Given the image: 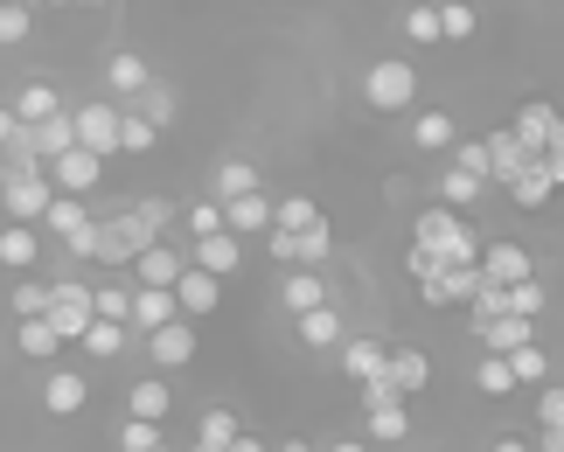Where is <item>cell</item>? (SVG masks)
<instances>
[{
    "instance_id": "obj_1",
    "label": "cell",
    "mask_w": 564,
    "mask_h": 452,
    "mask_svg": "<svg viewBox=\"0 0 564 452\" xmlns=\"http://www.w3.org/2000/svg\"><path fill=\"white\" fill-rule=\"evenodd\" d=\"M362 98H370L383 119L411 112V104H419V70H411L404 56H383V63H370V77H362Z\"/></svg>"
},
{
    "instance_id": "obj_2",
    "label": "cell",
    "mask_w": 564,
    "mask_h": 452,
    "mask_svg": "<svg viewBox=\"0 0 564 452\" xmlns=\"http://www.w3.org/2000/svg\"><path fill=\"white\" fill-rule=\"evenodd\" d=\"M502 188L516 196V209H551V196L564 188V154H530Z\"/></svg>"
},
{
    "instance_id": "obj_3",
    "label": "cell",
    "mask_w": 564,
    "mask_h": 452,
    "mask_svg": "<svg viewBox=\"0 0 564 452\" xmlns=\"http://www.w3.org/2000/svg\"><path fill=\"white\" fill-rule=\"evenodd\" d=\"M50 175H42V167H8V175H0V209H8L14 223H42V209H50Z\"/></svg>"
},
{
    "instance_id": "obj_4",
    "label": "cell",
    "mask_w": 564,
    "mask_h": 452,
    "mask_svg": "<svg viewBox=\"0 0 564 452\" xmlns=\"http://www.w3.org/2000/svg\"><path fill=\"white\" fill-rule=\"evenodd\" d=\"M70 133L84 154L112 161L119 154V98H98V104H70Z\"/></svg>"
},
{
    "instance_id": "obj_5",
    "label": "cell",
    "mask_w": 564,
    "mask_h": 452,
    "mask_svg": "<svg viewBox=\"0 0 564 452\" xmlns=\"http://www.w3.org/2000/svg\"><path fill=\"white\" fill-rule=\"evenodd\" d=\"M42 175H50L56 196H91V188L105 181V161H98V154H84V146H63V154L42 161Z\"/></svg>"
},
{
    "instance_id": "obj_6",
    "label": "cell",
    "mask_w": 564,
    "mask_h": 452,
    "mask_svg": "<svg viewBox=\"0 0 564 452\" xmlns=\"http://www.w3.org/2000/svg\"><path fill=\"white\" fill-rule=\"evenodd\" d=\"M42 320H50V328H56V341H77L84 328H91V286H77V278H56V286H50V313H42Z\"/></svg>"
},
{
    "instance_id": "obj_7",
    "label": "cell",
    "mask_w": 564,
    "mask_h": 452,
    "mask_svg": "<svg viewBox=\"0 0 564 452\" xmlns=\"http://www.w3.org/2000/svg\"><path fill=\"white\" fill-rule=\"evenodd\" d=\"M516 140L530 146V154H564V119H557V104H523V112H516V125H509Z\"/></svg>"
},
{
    "instance_id": "obj_8",
    "label": "cell",
    "mask_w": 564,
    "mask_h": 452,
    "mask_svg": "<svg viewBox=\"0 0 564 452\" xmlns=\"http://www.w3.org/2000/svg\"><path fill=\"white\" fill-rule=\"evenodd\" d=\"M147 355H154V370H188L195 362V320H161V328H147Z\"/></svg>"
},
{
    "instance_id": "obj_9",
    "label": "cell",
    "mask_w": 564,
    "mask_h": 452,
    "mask_svg": "<svg viewBox=\"0 0 564 452\" xmlns=\"http://www.w3.org/2000/svg\"><path fill=\"white\" fill-rule=\"evenodd\" d=\"M167 293H175V313L182 320H203V313H216V299H224V278L203 272V265H182V278Z\"/></svg>"
},
{
    "instance_id": "obj_10",
    "label": "cell",
    "mask_w": 564,
    "mask_h": 452,
    "mask_svg": "<svg viewBox=\"0 0 564 452\" xmlns=\"http://www.w3.org/2000/svg\"><path fill=\"white\" fill-rule=\"evenodd\" d=\"M140 244H154V230H147L133 209L98 223V257H105V265H133V251H140Z\"/></svg>"
},
{
    "instance_id": "obj_11",
    "label": "cell",
    "mask_w": 564,
    "mask_h": 452,
    "mask_svg": "<svg viewBox=\"0 0 564 452\" xmlns=\"http://www.w3.org/2000/svg\"><path fill=\"white\" fill-rule=\"evenodd\" d=\"M182 265H188V251H175V244H161V236H154V244L133 251V265H126V272H133V286H175Z\"/></svg>"
},
{
    "instance_id": "obj_12",
    "label": "cell",
    "mask_w": 564,
    "mask_h": 452,
    "mask_svg": "<svg viewBox=\"0 0 564 452\" xmlns=\"http://www.w3.org/2000/svg\"><path fill=\"white\" fill-rule=\"evenodd\" d=\"M216 209H224V230H230V236H265V230H272V196H265V188L230 196V202H216Z\"/></svg>"
},
{
    "instance_id": "obj_13",
    "label": "cell",
    "mask_w": 564,
    "mask_h": 452,
    "mask_svg": "<svg viewBox=\"0 0 564 452\" xmlns=\"http://www.w3.org/2000/svg\"><path fill=\"white\" fill-rule=\"evenodd\" d=\"M293 334H300V349H314V355H328V349H341V313H335V299L328 307H307V313H293Z\"/></svg>"
},
{
    "instance_id": "obj_14",
    "label": "cell",
    "mask_w": 564,
    "mask_h": 452,
    "mask_svg": "<svg viewBox=\"0 0 564 452\" xmlns=\"http://www.w3.org/2000/svg\"><path fill=\"white\" fill-rule=\"evenodd\" d=\"M474 334H481L488 355H509V349H523V341H536V320H523V313H488V320H474Z\"/></svg>"
},
{
    "instance_id": "obj_15",
    "label": "cell",
    "mask_w": 564,
    "mask_h": 452,
    "mask_svg": "<svg viewBox=\"0 0 564 452\" xmlns=\"http://www.w3.org/2000/svg\"><path fill=\"white\" fill-rule=\"evenodd\" d=\"M188 265H203V272H237L245 265V236H230V230H209V236H195V251H188Z\"/></svg>"
},
{
    "instance_id": "obj_16",
    "label": "cell",
    "mask_w": 564,
    "mask_h": 452,
    "mask_svg": "<svg viewBox=\"0 0 564 452\" xmlns=\"http://www.w3.org/2000/svg\"><path fill=\"white\" fill-rule=\"evenodd\" d=\"M42 265V230L35 223H8L0 230V272H35Z\"/></svg>"
},
{
    "instance_id": "obj_17",
    "label": "cell",
    "mask_w": 564,
    "mask_h": 452,
    "mask_svg": "<svg viewBox=\"0 0 564 452\" xmlns=\"http://www.w3.org/2000/svg\"><path fill=\"white\" fill-rule=\"evenodd\" d=\"M530 272H536V257L523 244H481V278H495V286H516Z\"/></svg>"
},
{
    "instance_id": "obj_18",
    "label": "cell",
    "mask_w": 564,
    "mask_h": 452,
    "mask_svg": "<svg viewBox=\"0 0 564 452\" xmlns=\"http://www.w3.org/2000/svg\"><path fill=\"white\" fill-rule=\"evenodd\" d=\"M140 84H154V70H147V56H140V49L105 56V98H133Z\"/></svg>"
},
{
    "instance_id": "obj_19",
    "label": "cell",
    "mask_w": 564,
    "mask_h": 452,
    "mask_svg": "<svg viewBox=\"0 0 564 452\" xmlns=\"http://www.w3.org/2000/svg\"><path fill=\"white\" fill-rule=\"evenodd\" d=\"M84 397H91V383H84L77 370H50V383H42V404H50V418H77Z\"/></svg>"
},
{
    "instance_id": "obj_20",
    "label": "cell",
    "mask_w": 564,
    "mask_h": 452,
    "mask_svg": "<svg viewBox=\"0 0 564 452\" xmlns=\"http://www.w3.org/2000/svg\"><path fill=\"white\" fill-rule=\"evenodd\" d=\"M383 376L398 383V397H419L425 383H432V362H425V349H390L383 355Z\"/></svg>"
},
{
    "instance_id": "obj_21",
    "label": "cell",
    "mask_w": 564,
    "mask_h": 452,
    "mask_svg": "<svg viewBox=\"0 0 564 452\" xmlns=\"http://www.w3.org/2000/svg\"><path fill=\"white\" fill-rule=\"evenodd\" d=\"M161 320H175V293L167 286H133V307H126V328H161Z\"/></svg>"
},
{
    "instance_id": "obj_22",
    "label": "cell",
    "mask_w": 564,
    "mask_h": 452,
    "mask_svg": "<svg viewBox=\"0 0 564 452\" xmlns=\"http://www.w3.org/2000/svg\"><path fill=\"white\" fill-rule=\"evenodd\" d=\"M251 188H265V181H258V167H251V161H216V167H209V202L251 196Z\"/></svg>"
},
{
    "instance_id": "obj_23",
    "label": "cell",
    "mask_w": 564,
    "mask_h": 452,
    "mask_svg": "<svg viewBox=\"0 0 564 452\" xmlns=\"http://www.w3.org/2000/svg\"><path fill=\"white\" fill-rule=\"evenodd\" d=\"M335 355H341V376H349V383H370V376L383 370V355H390V349H383V341H362V334H356V341L341 334V349H335Z\"/></svg>"
},
{
    "instance_id": "obj_24",
    "label": "cell",
    "mask_w": 564,
    "mask_h": 452,
    "mask_svg": "<svg viewBox=\"0 0 564 452\" xmlns=\"http://www.w3.org/2000/svg\"><path fill=\"white\" fill-rule=\"evenodd\" d=\"M481 154H488V188H502V181L516 175V167L530 161V146L516 140V133H495V140H481Z\"/></svg>"
},
{
    "instance_id": "obj_25",
    "label": "cell",
    "mask_w": 564,
    "mask_h": 452,
    "mask_svg": "<svg viewBox=\"0 0 564 452\" xmlns=\"http://www.w3.org/2000/svg\"><path fill=\"white\" fill-rule=\"evenodd\" d=\"M481 196H488V181H481V175H467V167L440 161V202H446V209H474Z\"/></svg>"
},
{
    "instance_id": "obj_26",
    "label": "cell",
    "mask_w": 564,
    "mask_h": 452,
    "mask_svg": "<svg viewBox=\"0 0 564 452\" xmlns=\"http://www.w3.org/2000/svg\"><path fill=\"white\" fill-rule=\"evenodd\" d=\"M29 146H35L42 161L63 154V146H77V133H70V104H56L50 119H35V125H29Z\"/></svg>"
},
{
    "instance_id": "obj_27",
    "label": "cell",
    "mask_w": 564,
    "mask_h": 452,
    "mask_svg": "<svg viewBox=\"0 0 564 452\" xmlns=\"http://www.w3.org/2000/svg\"><path fill=\"white\" fill-rule=\"evenodd\" d=\"M119 104H133V112L154 125V133H167V125H175V91H167V84H140V91L119 98Z\"/></svg>"
},
{
    "instance_id": "obj_28",
    "label": "cell",
    "mask_w": 564,
    "mask_h": 452,
    "mask_svg": "<svg viewBox=\"0 0 564 452\" xmlns=\"http://www.w3.org/2000/svg\"><path fill=\"white\" fill-rule=\"evenodd\" d=\"M453 140H460L453 112H419V119H411V146H419V154H446Z\"/></svg>"
},
{
    "instance_id": "obj_29",
    "label": "cell",
    "mask_w": 564,
    "mask_h": 452,
    "mask_svg": "<svg viewBox=\"0 0 564 452\" xmlns=\"http://www.w3.org/2000/svg\"><path fill=\"white\" fill-rule=\"evenodd\" d=\"M307 307H328V278H321L314 265H293V278H286V313H307Z\"/></svg>"
},
{
    "instance_id": "obj_30",
    "label": "cell",
    "mask_w": 564,
    "mask_h": 452,
    "mask_svg": "<svg viewBox=\"0 0 564 452\" xmlns=\"http://www.w3.org/2000/svg\"><path fill=\"white\" fill-rule=\"evenodd\" d=\"M14 349L29 355V362H50V355L63 349V341H56V328H50L42 313H29V320H14Z\"/></svg>"
},
{
    "instance_id": "obj_31",
    "label": "cell",
    "mask_w": 564,
    "mask_h": 452,
    "mask_svg": "<svg viewBox=\"0 0 564 452\" xmlns=\"http://www.w3.org/2000/svg\"><path fill=\"white\" fill-rule=\"evenodd\" d=\"M42 223H50V236L63 244L70 230H84V223H91V209H84V196H50V209H42Z\"/></svg>"
},
{
    "instance_id": "obj_32",
    "label": "cell",
    "mask_w": 564,
    "mask_h": 452,
    "mask_svg": "<svg viewBox=\"0 0 564 452\" xmlns=\"http://www.w3.org/2000/svg\"><path fill=\"white\" fill-rule=\"evenodd\" d=\"M370 439H383V445L411 439V411H404V397H390V404H370Z\"/></svg>"
},
{
    "instance_id": "obj_33",
    "label": "cell",
    "mask_w": 564,
    "mask_h": 452,
    "mask_svg": "<svg viewBox=\"0 0 564 452\" xmlns=\"http://www.w3.org/2000/svg\"><path fill=\"white\" fill-rule=\"evenodd\" d=\"M77 341H84V349H91V355L105 362V355H119L126 341H133V328H126V320H91V328H84Z\"/></svg>"
},
{
    "instance_id": "obj_34",
    "label": "cell",
    "mask_w": 564,
    "mask_h": 452,
    "mask_svg": "<svg viewBox=\"0 0 564 452\" xmlns=\"http://www.w3.org/2000/svg\"><path fill=\"white\" fill-rule=\"evenodd\" d=\"M167 411H175V390L154 376V383H133V418H154V425H167Z\"/></svg>"
},
{
    "instance_id": "obj_35",
    "label": "cell",
    "mask_w": 564,
    "mask_h": 452,
    "mask_svg": "<svg viewBox=\"0 0 564 452\" xmlns=\"http://www.w3.org/2000/svg\"><path fill=\"white\" fill-rule=\"evenodd\" d=\"M154 125H147L140 112H133V104H119V154H154Z\"/></svg>"
},
{
    "instance_id": "obj_36",
    "label": "cell",
    "mask_w": 564,
    "mask_h": 452,
    "mask_svg": "<svg viewBox=\"0 0 564 452\" xmlns=\"http://www.w3.org/2000/svg\"><path fill=\"white\" fill-rule=\"evenodd\" d=\"M29 35H35V8H21V0H0V49H21Z\"/></svg>"
},
{
    "instance_id": "obj_37",
    "label": "cell",
    "mask_w": 564,
    "mask_h": 452,
    "mask_svg": "<svg viewBox=\"0 0 564 452\" xmlns=\"http://www.w3.org/2000/svg\"><path fill=\"white\" fill-rule=\"evenodd\" d=\"M56 104H63V98L50 91V84H21V98L8 104V112H14L21 125H35V119H50V112H56Z\"/></svg>"
},
{
    "instance_id": "obj_38",
    "label": "cell",
    "mask_w": 564,
    "mask_h": 452,
    "mask_svg": "<svg viewBox=\"0 0 564 452\" xmlns=\"http://www.w3.org/2000/svg\"><path fill=\"white\" fill-rule=\"evenodd\" d=\"M126 307H133V286H126V278H105V286H91V313H98V320H126Z\"/></svg>"
},
{
    "instance_id": "obj_39",
    "label": "cell",
    "mask_w": 564,
    "mask_h": 452,
    "mask_svg": "<svg viewBox=\"0 0 564 452\" xmlns=\"http://www.w3.org/2000/svg\"><path fill=\"white\" fill-rule=\"evenodd\" d=\"M502 362H509V376H516V383H544V376H551V355L536 349V341H523V349H509Z\"/></svg>"
},
{
    "instance_id": "obj_40",
    "label": "cell",
    "mask_w": 564,
    "mask_h": 452,
    "mask_svg": "<svg viewBox=\"0 0 564 452\" xmlns=\"http://www.w3.org/2000/svg\"><path fill=\"white\" fill-rule=\"evenodd\" d=\"M321 223V202L314 196H286V202H272V230H307Z\"/></svg>"
},
{
    "instance_id": "obj_41",
    "label": "cell",
    "mask_w": 564,
    "mask_h": 452,
    "mask_svg": "<svg viewBox=\"0 0 564 452\" xmlns=\"http://www.w3.org/2000/svg\"><path fill=\"white\" fill-rule=\"evenodd\" d=\"M300 236V265H328V251H335V230H328V217L321 223H307V230H293Z\"/></svg>"
},
{
    "instance_id": "obj_42",
    "label": "cell",
    "mask_w": 564,
    "mask_h": 452,
    "mask_svg": "<svg viewBox=\"0 0 564 452\" xmlns=\"http://www.w3.org/2000/svg\"><path fill=\"white\" fill-rule=\"evenodd\" d=\"M474 390H481V397H509V390H516L509 362H502V355H481V370H474Z\"/></svg>"
},
{
    "instance_id": "obj_43",
    "label": "cell",
    "mask_w": 564,
    "mask_h": 452,
    "mask_svg": "<svg viewBox=\"0 0 564 452\" xmlns=\"http://www.w3.org/2000/svg\"><path fill=\"white\" fill-rule=\"evenodd\" d=\"M474 35V8L467 0H440V42H467Z\"/></svg>"
},
{
    "instance_id": "obj_44",
    "label": "cell",
    "mask_w": 564,
    "mask_h": 452,
    "mask_svg": "<svg viewBox=\"0 0 564 452\" xmlns=\"http://www.w3.org/2000/svg\"><path fill=\"white\" fill-rule=\"evenodd\" d=\"M404 35L419 42V49H432V42H440V8H432V0H425V8H411L404 14Z\"/></svg>"
},
{
    "instance_id": "obj_45",
    "label": "cell",
    "mask_w": 564,
    "mask_h": 452,
    "mask_svg": "<svg viewBox=\"0 0 564 452\" xmlns=\"http://www.w3.org/2000/svg\"><path fill=\"white\" fill-rule=\"evenodd\" d=\"M29 313H50V286L42 278H21L14 286V320H29Z\"/></svg>"
},
{
    "instance_id": "obj_46",
    "label": "cell",
    "mask_w": 564,
    "mask_h": 452,
    "mask_svg": "<svg viewBox=\"0 0 564 452\" xmlns=\"http://www.w3.org/2000/svg\"><path fill=\"white\" fill-rule=\"evenodd\" d=\"M133 217H140L147 230H154V236H161L167 223H175V217H182V209H175V202H167V196H147V202H133Z\"/></svg>"
},
{
    "instance_id": "obj_47",
    "label": "cell",
    "mask_w": 564,
    "mask_h": 452,
    "mask_svg": "<svg viewBox=\"0 0 564 452\" xmlns=\"http://www.w3.org/2000/svg\"><path fill=\"white\" fill-rule=\"evenodd\" d=\"M147 445H161V425H154V418H126L119 452H147Z\"/></svg>"
},
{
    "instance_id": "obj_48",
    "label": "cell",
    "mask_w": 564,
    "mask_h": 452,
    "mask_svg": "<svg viewBox=\"0 0 564 452\" xmlns=\"http://www.w3.org/2000/svg\"><path fill=\"white\" fill-rule=\"evenodd\" d=\"M536 425H544V432H564V383H544V397H536Z\"/></svg>"
},
{
    "instance_id": "obj_49",
    "label": "cell",
    "mask_w": 564,
    "mask_h": 452,
    "mask_svg": "<svg viewBox=\"0 0 564 452\" xmlns=\"http://www.w3.org/2000/svg\"><path fill=\"white\" fill-rule=\"evenodd\" d=\"M446 161H453V167H467V175H481V181H488V154H481V140H453V146H446Z\"/></svg>"
},
{
    "instance_id": "obj_50",
    "label": "cell",
    "mask_w": 564,
    "mask_h": 452,
    "mask_svg": "<svg viewBox=\"0 0 564 452\" xmlns=\"http://www.w3.org/2000/svg\"><path fill=\"white\" fill-rule=\"evenodd\" d=\"M175 223H188L195 236H209V230H224V209H216V202L203 196V202H195V209H182V217H175Z\"/></svg>"
},
{
    "instance_id": "obj_51",
    "label": "cell",
    "mask_w": 564,
    "mask_h": 452,
    "mask_svg": "<svg viewBox=\"0 0 564 452\" xmlns=\"http://www.w3.org/2000/svg\"><path fill=\"white\" fill-rule=\"evenodd\" d=\"M63 251H70V257H98V217L84 223V230H70V236H63Z\"/></svg>"
},
{
    "instance_id": "obj_52",
    "label": "cell",
    "mask_w": 564,
    "mask_h": 452,
    "mask_svg": "<svg viewBox=\"0 0 564 452\" xmlns=\"http://www.w3.org/2000/svg\"><path fill=\"white\" fill-rule=\"evenodd\" d=\"M265 244H272L279 265H300V236H293V230H265Z\"/></svg>"
},
{
    "instance_id": "obj_53",
    "label": "cell",
    "mask_w": 564,
    "mask_h": 452,
    "mask_svg": "<svg viewBox=\"0 0 564 452\" xmlns=\"http://www.w3.org/2000/svg\"><path fill=\"white\" fill-rule=\"evenodd\" d=\"M390 397H398V383H390L383 370H377L370 383H362V411H370V404H390Z\"/></svg>"
},
{
    "instance_id": "obj_54",
    "label": "cell",
    "mask_w": 564,
    "mask_h": 452,
    "mask_svg": "<svg viewBox=\"0 0 564 452\" xmlns=\"http://www.w3.org/2000/svg\"><path fill=\"white\" fill-rule=\"evenodd\" d=\"M224 452H272V445H265V439H245V432H237V439H230Z\"/></svg>"
},
{
    "instance_id": "obj_55",
    "label": "cell",
    "mask_w": 564,
    "mask_h": 452,
    "mask_svg": "<svg viewBox=\"0 0 564 452\" xmlns=\"http://www.w3.org/2000/svg\"><path fill=\"white\" fill-rule=\"evenodd\" d=\"M14 133H21V119H14V112H8V104H0V146H8V140H14Z\"/></svg>"
},
{
    "instance_id": "obj_56",
    "label": "cell",
    "mask_w": 564,
    "mask_h": 452,
    "mask_svg": "<svg viewBox=\"0 0 564 452\" xmlns=\"http://www.w3.org/2000/svg\"><path fill=\"white\" fill-rule=\"evenodd\" d=\"M328 452H370V439H328Z\"/></svg>"
},
{
    "instance_id": "obj_57",
    "label": "cell",
    "mask_w": 564,
    "mask_h": 452,
    "mask_svg": "<svg viewBox=\"0 0 564 452\" xmlns=\"http://www.w3.org/2000/svg\"><path fill=\"white\" fill-rule=\"evenodd\" d=\"M530 452H564V432H544V439H536Z\"/></svg>"
},
{
    "instance_id": "obj_58",
    "label": "cell",
    "mask_w": 564,
    "mask_h": 452,
    "mask_svg": "<svg viewBox=\"0 0 564 452\" xmlns=\"http://www.w3.org/2000/svg\"><path fill=\"white\" fill-rule=\"evenodd\" d=\"M488 452H530V445H523V439H495Z\"/></svg>"
},
{
    "instance_id": "obj_59",
    "label": "cell",
    "mask_w": 564,
    "mask_h": 452,
    "mask_svg": "<svg viewBox=\"0 0 564 452\" xmlns=\"http://www.w3.org/2000/svg\"><path fill=\"white\" fill-rule=\"evenodd\" d=\"M279 452H314V445H307V439H286V445H279Z\"/></svg>"
},
{
    "instance_id": "obj_60",
    "label": "cell",
    "mask_w": 564,
    "mask_h": 452,
    "mask_svg": "<svg viewBox=\"0 0 564 452\" xmlns=\"http://www.w3.org/2000/svg\"><path fill=\"white\" fill-rule=\"evenodd\" d=\"M70 8H105V0H70Z\"/></svg>"
},
{
    "instance_id": "obj_61",
    "label": "cell",
    "mask_w": 564,
    "mask_h": 452,
    "mask_svg": "<svg viewBox=\"0 0 564 452\" xmlns=\"http://www.w3.org/2000/svg\"><path fill=\"white\" fill-rule=\"evenodd\" d=\"M147 452H175V445H167V439H161V445H147Z\"/></svg>"
},
{
    "instance_id": "obj_62",
    "label": "cell",
    "mask_w": 564,
    "mask_h": 452,
    "mask_svg": "<svg viewBox=\"0 0 564 452\" xmlns=\"http://www.w3.org/2000/svg\"><path fill=\"white\" fill-rule=\"evenodd\" d=\"M21 8H35V0H21Z\"/></svg>"
},
{
    "instance_id": "obj_63",
    "label": "cell",
    "mask_w": 564,
    "mask_h": 452,
    "mask_svg": "<svg viewBox=\"0 0 564 452\" xmlns=\"http://www.w3.org/2000/svg\"><path fill=\"white\" fill-rule=\"evenodd\" d=\"M0 175H8V167H0Z\"/></svg>"
}]
</instances>
